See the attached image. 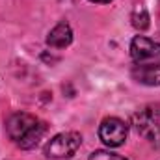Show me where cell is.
I'll return each instance as SVG.
<instances>
[{
	"label": "cell",
	"mask_w": 160,
	"mask_h": 160,
	"mask_svg": "<svg viewBox=\"0 0 160 160\" xmlns=\"http://www.w3.org/2000/svg\"><path fill=\"white\" fill-rule=\"evenodd\" d=\"M132 78L143 86H160V43L136 36L130 43Z\"/></svg>",
	"instance_id": "6da1fadb"
},
{
	"label": "cell",
	"mask_w": 160,
	"mask_h": 160,
	"mask_svg": "<svg viewBox=\"0 0 160 160\" xmlns=\"http://www.w3.org/2000/svg\"><path fill=\"white\" fill-rule=\"evenodd\" d=\"M8 136L21 149H34L47 132V125L36 116L26 112H17L8 119Z\"/></svg>",
	"instance_id": "7a4b0ae2"
},
{
	"label": "cell",
	"mask_w": 160,
	"mask_h": 160,
	"mask_svg": "<svg viewBox=\"0 0 160 160\" xmlns=\"http://www.w3.org/2000/svg\"><path fill=\"white\" fill-rule=\"evenodd\" d=\"M132 125L136 132L151 145L160 147V108L158 106H147L143 110H138L132 118Z\"/></svg>",
	"instance_id": "3957f363"
},
{
	"label": "cell",
	"mask_w": 160,
	"mask_h": 160,
	"mask_svg": "<svg viewBox=\"0 0 160 160\" xmlns=\"http://www.w3.org/2000/svg\"><path fill=\"white\" fill-rule=\"evenodd\" d=\"M80 143H82V136L80 132L69 130V132H60L54 138H50L45 145V157L54 160H63L71 158L77 151H78Z\"/></svg>",
	"instance_id": "277c9868"
},
{
	"label": "cell",
	"mask_w": 160,
	"mask_h": 160,
	"mask_svg": "<svg viewBox=\"0 0 160 160\" xmlns=\"http://www.w3.org/2000/svg\"><path fill=\"white\" fill-rule=\"evenodd\" d=\"M127 134H128V127L119 118H106V119H102L101 127H99V138L108 147L123 145L127 140Z\"/></svg>",
	"instance_id": "5b68a950"
},
{
	"label": "cell",
	"mask_w": 160,
	"mask_h": 160,
	"mask_svg": "<svg viewBox=\"0 0 160 160\" xmlns=\"http://www.w3.org/2000/svg\"><path fill=\"white\" fill-rule=\"evenodd\" d=\"M73 43V30L69 26V22L62 21L58 22L50 32H48V38H47V45L52 47V48H65Z\"/></svg>",
	"instance_id": "8992f818"
},
{
	"label": "cell",
	"mask_w": 160,
	"mask_h": 160,
	"mask_svg": "<svg viewBox=\"0 0 160 160\" xmlns=\"http://www.w3.org/2000/svg\"><path fill=\"white\" fill-rule=\"evenodd\" d=\"M132 24L138 30H145L149 26V15H147V11H145L143 6H138L134 9V13H132Z\"/></svg>",
	"instance_id": "52a82bcc"
},
{
	"label": "cell",
	"mask_w": 160,
	"mask_h": 160,
	"mask_svg": "<svg viewBox=\"0 0 160 160\" xmlns=\"http://www.w3.org/2000/svg\"><path fill=\"white\" fill-rule=\"evenodd\" d=\"M89 160H127L121 155H116V153H110V151H95L89 155Z\"/></svg>",
	"instance_id": "ba28073f"
},
{
	"label": "cell",
	"mask_w": 160,
	"mask_h": 160,
	"mask_svg": "<svg viewBox=\"0 0 160 160\" xmlns=\"http://www.w3.org/2000/svg\"><path fill=\"white\" fill-rule=\"evenodd\" d=\"M89 2H95V4H108V2H112V0H89Z\"/></svg>",
	"instance_id": "9c48e42d"
}]
</instances>
